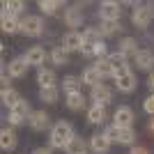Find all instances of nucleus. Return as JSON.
I'll return each mask as SVG.
<instances>
[{
  "mask_svg": "<svg viewBox=\"0 0 154 154\" xmlns=\"http://www.w3.org/2000/svg\"><path fill=\"white\" fill-rule=\"evenodd\" d=\"M28 124H30L32 131L42 134V131H46V129L51 127V117L46 115V110H32V115H30V120H28Z\"/></svg>",
  "mask_w": 154,
  "mask_h": 154,
  "instance_id": "nucleus-6",
  "label": "nucleus"
},
{
  "mask_svg": "<svg viewBox=\"0 0 154 154\" xmlns=\"http://www.w3.org/2000/svg\"><path fill=\"white\" fill-rule=\"evenodd\" d=\"M64 23L69 28H81L83 26V7L81 5H74V7H69V9H64Z\"/></svg>",
  "mask_w": 154,
  "mask_h": 154,
  "instance_id": "nucleus-8",
  "label": "nucleus"
},
{
  "mask_svg": "<svg viewBox=\"0 0 154 154\" xmlns=\"http://www.w3.org/2000/svg\"><path fill=\"white\" fill-rule=\"evenodd\" d=\"M32 110H30V103L28 99H21L12 110H9V124L12 127H21V124H26V120H30Z\"/></svg>",
  "mask_w": 154,
  "mask_h": 154,
  "instance_id": "nucleus-2",
  "label": "nucleus"
},
{
  "mask_svg": "<svg viewBox=\"0 0 154 154\" xmlns=\"http://www.w3.org/2000/svg\"><path fill=\"white\" fill-rule=\"evenodd\" d=\"M94 69L101 74V78H110V76H113V67H110V62L106 58H103V60H97Z\"/></svg>",
  "mask_w": 154,
  "mask_h": 154,
  "instance_id": "nucleus-32",
  "label": "nucleus"
},
{
  "mask_svg": "<svg viewBox=\"0 0 154 154\" xmlns=\"http://www.w3.org/2000/svg\"><path fill=\"white\" fill-rule=\"evenodd\" d=\"M21 32L28 35V37H39L44 32V21L42 16H26L21 21Z\"/></svg>",
  "mask_w": 154,
  "mask_h": 154,
  "instance_id": "nucleus-3",
  "label": "nucleus"
},
{
  "mask_svg": "<svg viewBox=\"0 0 154 154\" xmlns=\"http://www.w3.org/2000/svg\"><path fill=\"white\" fill-rule=\"evenodd\" d=\"M88 120H90L92 124H103V122H106V108L92 103V108L88 110Z\"/></svg>",
  "mask_w": 154,
  "mask_h": 154,
  "instance_id": "nucleus-23",
  "label": "nucleus"
},
{
  "mask_svg": "<svg viewBox=\"0 0 154 154\" xmlns=\"http://www.w3.org/2000/svg\"><path fill=\"white\" fill-rule=\"evenodd\" d=\"M99 16L101 21H120L122 16V5L120 2H113V0H106L99 5Z\"/></svg>",
  "mask_w": 154,
  "mask_h": 154,
  "instance_id": "nucleus-4",
  "label": "nucleus"
},
{
  "mask_svg": "<svg viewBox=\"0 0 154 154\" xmlns=\"http://www.w3.org/2000/svg\"><path fill=\"white\" fill-rule=\"evenodd\" d=\"M134 140H136V131L134 129H120V138H117L120 145H134Z\"/></svg>",
  "mask_w": 154,
  "mask_h": 154,
  "instance_id": "nucleus-33",
  "label": "nucleus"
},
{
  "mask_svg": "<svg viewBox=\"0 0 154 154\" xmlns=\"http://www.w3.org/2000/svg\"><path fill=\"white\" fill-rule=\"evenodd\" d=\"M9 74H7V71H2V76H0V83H2V90H7V88H9Z\"/></svg>",
  "mask_w": 154,
  "mask_h": 154,
  "instance_id": "nucleus-37",
  "label": "nucleus"
},
{
  "mask_svg": "<svg viewBox=\"0 0 154 154\" xmlns=\"http://www.w3.org/2000/svg\"><path fill=\"white\" fill-rule=\"evenodd\" d=\"M64 103H67V108H69V110H81V108H83V103H85V97H83V92H76V94H67Z\"/></svg>",
  "mask_w": 154,
  "mask_h": 154,
  "instance_id": "nucleus-26",
  "label": "nucleus"
},
{
  "mask_svg": "<svg viewBox=\"0 0 154 154\" xmlns=\"http://www.w3.org/2000/svg\"><path fill=\"white\" fill-rule=\"evenodd\" d=\"M147 85H149V90H152V94H154V71H149V78H147Z\"/></svg>",
  "mask_w": 154,
  "mask_h": 154,
  "instance_id": "nucleus-38",
  "label": "nucleus"
},
{
  "mask_svg": "<svg viewBox=\"0 0 154 154\" xmlns=\"http://www.w3.org/2000/svg\"><path fill=\"white\" fill-rule=\"evenodd\" d=\"M81 46H83V35H81L78 30H69L67 35H64L62 48L67 53H71V51H78V53H81Z\"/></svg>",
  "mask_w": 154,
  "mask_h": 154,
  "instance_id": "nucleus-7",
  "label": "nucleus"
},
{
  "mask_svg": "<svg viewBox=\"0 0 154 154\" xmlns=\"http://www.w3.org/2000/svg\"><path fill=\"white\" fill-rule=\"evenodd\" d=\"M110 62V67H113V71L115 69H120V67H124L127 64V55L124 53H120V51H115V53H108V58H106Z\"/></svg>",
  "mask_w": 154,
  "mask_h": 154,
  "instance_id": "nucleus-30",
  "label": "nucleus"
},
{
  "mask_svg": "<svg viewBox=\"0 0 154 154\" xmlns=\"http://www.w3.org/2000/svg\"><path fill=\"white\" fill-rule=\"evenodd\" d=\"M23 58H26V62L30 64V67H39V64H44V60H46V51L42 46H30Z\"/></svg>",
  "mask_w": 154,
  "mask_h": 154,
  "instance_id": "nucleus-13",
  "label": "nucleus"
},
{
  "mask_svg": "<svg viewBox=\"0 0 154 154\" xmlns=\"http://www.w3.org/2000/svg\"><path fill=\"white\" fill-rule=\"evenodd\" d=\"M120 53H124V55H134L136 58V53H138V42H136L134 37H124V39H120V48H117Z\"/></svg>",
  "mask_w": 154,
  "mask_h": 154,
  "instance_id": "nucleus-21",
  "label": "nucleus"
},
{
  "mask_svg": "<svg viewBox=\"0 0 154 154\" xmlns=\"http://www.w3.org/2000/svg\"><path fill=\"white\" fill-rule=\"evenodd\" d=\"M106 138H108L110 143H117V138H120V127H115V124H110V127H106Z\"/></svg>",
  "mask_w": 154,
  "mask_h": 154,
  "instance_id": "nucleus-34",
  "label": "nucleus"
},
{
  "mask_svg": "<svg viewBox=\"0 0 154 154\" xmlns=\"http://www.w3.org/2000/svg\"><path fill=\"white\" fill-rule=\"evenodd\" d=\"M90 149L94 154H106L110 149V140L106 138V134H94L90 138Z\"/></svg>",
  "mask_w": 154,
  "mask_h": 154,
  "instance_id": "nucleus-16",
  "label": "nucleus"
},
{
  "mask_svg": "<svg viewBox=\"0 0 154 154\" xmlns=\"http://www.w3.org/2000/svg\"><path fill=\"white\" fill-rule=\"evenodd\" d=\"M32 154H53V152H51V149H46V147H37Z\"/></svg>",
  "mask_w": 154,
  "mask_h": 154,
  "instance_id": "nucleus-40",
  "label": "nucleus"
},
{
  "mask_svg": "<svg viewBox=\"0 0 154 154\" xmlns=\"http://www.w3.org/2000/svg\"><path fill=\"white\" fill-rule=\"evenodd\" d=\"M51 60H53V64H58V67H64V64L69 62V53L64 51L62 46H55L51 51Z\"/></svg>",
  "mask_w": 154,
  "mask_h": 154,
  "instance_id": "nucleus-27",
  "label": "nucleus"
},
{
  "mask_svg": "<svg viewBox=\"0 0 154 154\" xmlns=\"http://www.w3.org/2000/svg\"><path fill=\"white\" fill-rule=\"evenodd\" d=\"M60 7H62V2H60V0H39V9H42V14H46V16L58 14Z\"/></svg>",
  "mask_w": 154,
  "mask_h": 154,
  "instance_id": "nucleus-25",
  "label": "nucleus"
},
{
  "mask_svg": "<svg viewBox=\"0 0 154 154\" xmlns=\"http://www.w3.org/2000/svg\"><path fill=\"white\" fill-rule=\"evenodd\" d=\"M131 154H149L145 147H131Z\"/></svg>",
  "mask_w": 154,
  "mask_h": 154,
  "instance_id": "nucleus-39",
  "label": "nucleus"
},
{
  "mask_svg": "<svg viewBox=\"0 0 154 154\" xmlns=\"http://www.w3.org/2000/svg\"><path fill=\"white\" fill-rule=\"evenodd\" d=\"M115 85H117V90L122 92V94H131V92L136 90L138 81H136L134 71H127V74H122L120 78H115Z\"/></svg>",
  "mask_w": 154,
  "mask_h": 154,
  "instance_id": "nucleus-11",
  "label": "nucleus"
},
{
  "mask_svg": "<svg viewBox=\"0 0 154 154\" xmlns=\"http://www.w3.org/2000/svg\"><path fill=\"white\" fill-rule=\"evenodd\" d=\"M26 9V2L23 0H9V2H2V19H19V14Z\"/></svg>",
  "mask_w": 154,
  "mask_h": 154,
  "instance_id": "nucleus-12",
  "label": "nucleus"
},
{
  "mask_svg": "<svg viewBox=\"0 0 154 154\" xmlns=\"http://www.w3.org/2000/svg\"><path fill=\"white\" fill-rule=\"evenodd\" d=\"M94 46L97 44H83L81 46V53H83L85 58H94Z\"/></svg>",
  "mask_w": 154,
  "mask_h": 154,
  "instance_id": "nucleus-36",
  "label": "nucleus"
},
{
  "mask_svg": "<svg viewBox=\"0 0 154 154\" xmlns=\"http://www.w3.org/2000/svg\"><path fill=\"white\" fill-rule=\"evenodd\" d=\"M113 120H115L113 124L120 127V129H134V110L129 108V106H120V108L115 110Z\"/></svg>",
  "mask_w": 154,
  "mask_h": 154,
  "instance_id": "nucleus-5",
  "label": "nucleus"
},
{
  "mask_svg": "<svg viewBox=\"0 0 154 154\" xmlns=\"http://www.w3.org/2000/svg\"><path fill=\"white\" fill-rule=\"evenodd\" d=\"M149 131H154V117L149 120Z\"/></svg>",
  "mask_w": 154,
  "mask_h": 154,
  "instance_id": "nucleus-41",
  "label": "nucleus"
},
{
  "mask_svg": "<svg viewBox=\"0 0 154 154\" xmlns=\"http://www.w3.org/2000/svg\"><path fill=\"white\" fill-rule=\"evenodd\" d=\"M90 99L94 101V106H106V103L113 101V92H110L106 85H97V88H92Z\"/></svg>",
  "mask_w": 154,
  "mask_h": 154,
  "instance_id": "nucleus-10",
  "label": "nucleus"
},
{
  "mask_svg": "<svg viewBox=\"0 0 154 154\" xmlns=\"http://www.w3.org/2000/svg\"><path fill=\"white\" fill-rule=\"evenodd\" d=\"M67 154H88V143L83 140V138H78V136H74V140L67 145V149H64Z\"/></svg>",
  "mask_w": 154,
  "mask_h": 154,
  "instance_id": "nucleus-24",
  "label": "nucleus"
},
{
  "mask_svg": "<svg viewBox=\"0 0 154 154\" xmlns=\"http://www.w3.org/2000/svg\"><path fill=\"white\" fill-rule=\"evenodd\" d=\"M74 129H71L69 122H64V120H60V122L53 124L51 129V147L55 149H67V145H69L71 140H74Z\"/></svg>",
  "mask_w": 154,
  "mask_h": 154,
  "instance_id": "nucleus-1",
  "label": "nucleus"
},
{
  "mask_svg": "<svg viewBox=\"0 0 154 154\" xmlns=\"http://www.w3.org/2000/svg\"><path fill=\"white\" fill-rule=\"evenodd\" d=\"M28 67H30V64L26 62V58H14L12 62H9V67H7V74L12 78H23L28 74Z\"/></svg>",
  "mask_w": 154,
  "mask_h": 154,
  "instance_id": "nucleus-14",
  "label": "nucleus"
},
{
  "mask_svg": "<svg viewBox=\"0 0 154 154\" xmlns=\"http://www.w3.org/2000/svg\"><path fill=\"white\" fill-rule=\"evenodd\" d=\"M62 90H64V97L81 92V78H76V76H64V81H62Z\"/></svg>",
  "mask_w": 154,
  "mask_h": 154,
  "instance_id": "nucleus-22",
  "label": "nucleus"
},
{
  "mask_svg": "<svg viewBox=\"0 0 154 154\" xmlns=\"http://www.w3.org/2000/svg\"><path fill=\"white\" fill-rule=\"evenodd\" d=\"M81 83L90 85V88H97V85H101V74L94 69V64H92V67H88V69L83 71V76H81Z\"/></svg>",
  "mask_w": 154,
  "mask_h": 154,
  "instance_id": "nucleus-18",
  "label": "nucleus"
},
{
  "mask_svg": "<svg viewBox=\"0 0 154 154\" xmlns=\"http://www.w3.org/2000/svg\"><path fill=\"white\" fill-rule=\"evenodd\" d=\"M21 30V21L19 19H2V32L5 35H14Z\"/></svg>",
  "mask_w": 154,
  "mask_h": 154,
  "instance_id": "nucleus-31",
  "label": "nucleus"
},
{
  "mask_svg": "<svg viewBox=\"0 0 154 154\" xmlns=\"http://www.w3.org/2000/svg\"><path fill=\"white\" fill-rule=\"evenodd\" d=\"M134 62H136V67H138V69L149 71V69L154 67V53H152V51H147V48H143V51L136 53Z\"/></svg>",
  "mask_w": 154,
  "mask_h": 154,
  "instance_id": "nucleus-15",
  "label": "nucleus"
},
{
  "mask_svg": "<svg viewBox=\"0 0 154 154\" xmlns=\"http://www.w3.org/2000/svg\"><path fill=\"white\" fill-rule=\"evenodd\" d=\"M117 30H122L120 21H101V28H99L101 37H113V35H115Z\"/></svg>",
  "mask_w": 154,
  "mask_h": 154,
  "instance_id": "nucleus-28",
  "label": "nucleus"
},
{
  "mask_svg": "<svg viewBox=\"0 0 154 154\" xmlns=\"http://www.w3.org/2000/svg\"><path fill=\"white\" fill-rule=\"evenodd\" d=\"M131 21H134L136 28H147L149 21H152V12L149 7H143V5H136L134 14H131Z\"/></svg>",
  "mask_w": 154,
  "mask_h": 154,
  "instance_id": "nucleus-9",
  "label": "nucleus"
},
{
  "mask_svg": "<svg viewBox=\"0 0 154 154\" xmlns=\"http://www.w3.org/2000/svg\"><path fill=\"white\" fill-rule=\"evenodd\" d=\"M143 110L147 113V115H152L154 117V94H149L145 101H143Z\"/></svg>",
  "mask_w": 154,
  "mask_h": 154,
  "instance_id": "nucleus-35",
  "label": "nucleus"
},
{
  "mask_svg": "<svg viewBox=\"0 0 154 154\" xmlns=\"http://www.w3.org/2000/svg\"><path fill=\"white\" fill-rule=\"evenodd\" d=\"M0 99H2V106H5V108H9V110H12L14 106H16V103H19L21 99H23V97H21V94H19L16 90H12V88H7V90H2Z\"/></svg>",
  "mask_w": 154,
  "mask_h": 154,
  "instance_id": "nucleus-20",
  "label": "nucleus"
},
{
  "mask_svg": "<svg viewBox=\"0 0 154 154\" xmlns=\"http://www.w3.org/2000/svg\"><path fill=\"white\" fill-rule=\"evenodd\" d=\"M58 97H60L58 88H44V90H39V99L44 103H58Z\"/></svg>",
  "mask_w": 154,
  "mask_h": 154,
  "instance_id": "nucleus-29",
  "label": "nucleus"
},
{
  "mask_svg": "<svg viewBox=\"0 0 154 154\" xmlns=\"http://www.w3.org/2000/svg\"><path fill=\"white\" fill-rule=\"evenodd\" d=\"M55 71H51V69H39V74H37V83H39V88L44 90V88H55Z\"/></svg>",
  "mask_w": 154,
  "mask_h": 154,
  "instance_id": "nucleus-19",
  "label": "nucleus"
},
{
  "mask_svg": "<svg viewBox=\"0 0 154 154\" xmlns=\"http://www.w3.org/2000/svg\"><path fill=\"white\" fill-rule=\"evenodd\" d=\"M0 147L5 149V152H12L16 147V134H14L9 127H5L0 131Z\"/></svg>",
  "mask_w": 154,
  "mask_h": 154,
  "instance_id": "nucleus-17",
  "label": "nucleus"
}]
</instances>
